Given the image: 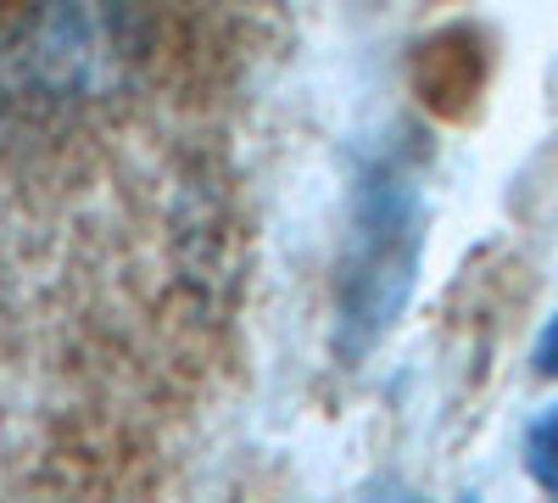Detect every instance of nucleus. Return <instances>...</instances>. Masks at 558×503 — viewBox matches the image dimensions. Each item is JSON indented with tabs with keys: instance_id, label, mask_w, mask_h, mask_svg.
<instances>
[{
	"instance_id": "7ed1b4c3",
	"label": "nucleus",
	"mask_w": 558,
	"mask_h": 503,
	"mask_svg": "<svg viewBox=\"0 0 558 503\" xmlns=\"http://www.w3.org/2000/svg\"><path fill=\"white\" fill-rule=\"evenodd\" d=\"M536 370L542 375H558V313L542 325V336H536Z\"/></svg>"
},
{
	"instance_id": "20e7f679",
	"label": "nucleus",
	"mask_w": 558,
	"mask_h": 503,
	"mask_svg": "<svg viewBox=\"0 0 558 503\" xmlns=\"http://www.w3.org/2000/svg\"><path fill=\"white\" fill-rule=\"evenodd\" d=\"M363 503H425V498H418V492H408L402 481H380V487L368 492Z\"/></svg>"
},
{
	"instance_id": "f03ea898",
	"label": "nucleus",
	"mask_w": 558,
	"mask_h": 503,
	"mask_svg": "<svg viewBox=\"0 0 558 503\" xmlns=\"http://www.w3.org/2000/svg\"><path fill=\"white\" fill-rule=\"evenodd\" d=\"M525 470L558 503V403L542 408V415L531 420V431H525Z\"/></svg>"
},
{
	"instance_id": "f257e3e1",
	"label": "nucleus",
	"mask_w": 558,
	"mask_h": 503,
	"mask_svg": "<svg viewBox=\"0 0 558 503\" xmlns=\"http://www.w3.org/2000/svg\"><path fill=\"white\" fill-rule=\"evenodd\" d=\"M425 258V191L408 163L375 157L357 185L336 258V358L363 363L402 319Z\"/></svg>"
}]
</instances>
